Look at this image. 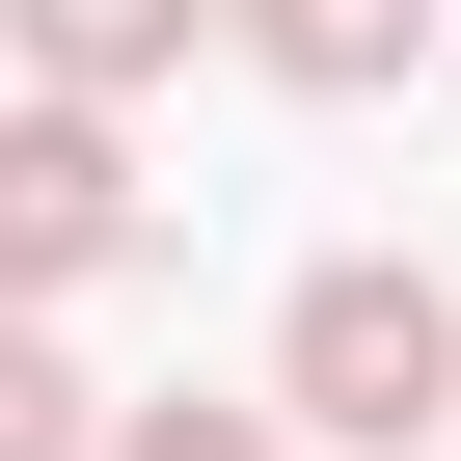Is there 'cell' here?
Segmentation results:
<instances>
[{
    "instance_id": "277c9868",
    "label": "cell",
    "mask_w": 461,
    "mask_h": 461,
    "mask_svg": "<svg viewBox=\"0 0 461 461\" xmlns=\"http://www.w3.org/2000/svg\"><path fill=\"white\" fill-rule=\"evenodd\" d=\"M217 28H245V55L299 82V109H380V82L434 55V0H217Z\"/></svg>"
},
{
    "instance_id": "5b68a950",
    "label": "cell",
    "mask_w": 461,
    "mask_h": 461,
    "mask_svg": "<svg viewBox=\"0 0 461 461\" xmlns=\"http://www.w3.org/2000/svg\"><path fill=\"white\" fill-rule=\"evenodd\" d=\"M0 461H109V434H82V380H55V326H0Z\"/></svg>"
},
{
    "instance_id": "8992f818",
    "label": "cell",
    "mask_w": 461,
    "mask_h": 461,
    "mask_svg": "<svg viewBox=\"0 0 461 461\" xmlns=\"http://www.w3.org/2000/svg\"><path fill=\"white\" fill-rule=\"evenodd\" d=\"M109 461H299L272 407H109Z\"/></svg>"
},
{
    "instance_id": "7a4b0ae2",
    "label": "cell",
    "mask_w": 461,
    "mask_h": 461,
    "mask_svg": "<svg viewBox=\"0 0 461 461\" xmlns=\"http://www.w3.org/2000/svg\"><path fill=\"white\" fill-rule=\"evenodd\" d=\"M136 217H163V190H136L109 109H0V326H55L82 272H136Z\"/></svg>"
},
{
    "instance_id": "3957f363",
    "label": "cell",
    "mask_w": 461,
    "mask_h": 461,
    "mask_svg": "<svg viewBox=\"0 0 461 461\" xmlns=\"http://www.w3.org/2000/svg\"><path fill=\"white\" fill-rule=\"evenodd\" d=\"M217 28V0H0V55H28V109H136L163 55Z\"/></svg>"
},
{
    "instance_id": "6da1fadb",
    "label": "cell",
    "mask_w": 461,
    "mask_h": 461,
    "mask_svg": "<svg viewBox=\"0 0 461 461\" xmlns=\"http://www.w3.org/2000/svg\"><path fill=\"white\" fill-rule=\"evenodd\" d=\"M272 434H353V461H461V299L407 245H326L272 299Z\"/></svg>"
}]
</instances>
